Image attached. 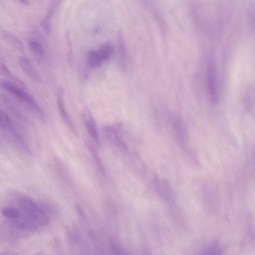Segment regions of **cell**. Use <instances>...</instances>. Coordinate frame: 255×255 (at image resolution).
<instances>
[{
	"instance_id": "cell-23",
	"label": "cell",
	"mask_w": 255,
	"mask_h": 255,
	"mask_svg": "<svg viewBox=\"0 0 255 255\" xmlns=\"http://www.w3.org/2000/svg\"><path fill=\"white\" fill-rule=\"evenodd\" d=\"M21 2H22L24 4L28 5V1L26 0H22Z\"/></svg>"
},
{
	"instance_id": "cell-22",
	"label": "cell",
	"mask_w": 255,
	"mask_h": 255,
	"mask_svg": "<svg viewBox=\"0 0 255 255\" xmlns=\"http://www.w3.org/2000/svg\"><path fill=\"white\" fill-rule=\"evenodd\" d=\"M0 255H16V254L11 252H5L0 253Z\"/></svg>"
},
{
	"instance_id": "cell-6",
	"label": "cell",
	"mask_w": 255,
	"mask_h": 255,
	"mask_svg": "<svg viewBox=\"0 0 255 255\" xmlns=\"http://www.w3.org/2000/svg\"><path fill=\"white\" fill-rule=\"evenodd\" d=\"M61 2L60 0L51 1L49 4L45 17L40 22V26L47 33H49L51 31L53 15L55 13Z\"/></svg>"
},
{
	"instance_id": "cell-24",
	"label": "cell",
	"mask_w": 255,
	"mask_h": 255,
	"mask_svg": "<svg viewBox=\"0 0 255 255\" xmlns=\"http://www.w3.org/2000/svg\"><path fill=\"white\" fill-rule=\"evenodd\" d=\"M39 255V254H37V255Z\"/></svg>"
},
{
	"instance_id": "cell-3",
	"label": "cell",
	"mask_w": 255,
	"mask_h": 255,
	"mask_svg": "<svg viewBox=\"0 0 255 255\" xmlns=\"http://www.w3.org/2000/svg\"><path fill=\"white\" fill-rule=\"evenodd\" d=\"M207 83L210 99L212 103H215L218 100V96L216 69L213 61H210L208 65Z\"/></svg>"
},
{
	"instance_id": "cell-17",
	"label": "cell",
	"mask_w": 255,
	"mask_h": 255,
	"mask_svg": "<svg viewBox=\"0 0 255 255\" xmlns=\"http://www.w3.org/2000/svg\"><path fill=\"white\" fill-rule=\"evenodd\" d=\"M0 128L3 129L13 128V124L9 116L0 110Z\"/></svg>"
},
{
	"instance_id": "cell-18",
	"label": "cell",
	"mask_w": 255,
	"mask_h": 255,
	"mask_svg": "<svg viewBox=\"0 0 255 255\" xmlns=\"http://www.w3.org/2000/svg\"><path fill=\"white\" fill-rule=\"evenodd\" d=\"M1 213L4 216L11 219H15L20 216L19 210L12 207H3Z\"/></svg>"
},
{
	"instance_id": "cell-5",
	"label": "cell",
	"mask_w": 255,
	"mask_h": 255,
	"mask_svg": "<svg viewBox=\"0 0 255 255\" xmlns=\"http://www.w3.org/2000/svg\"><path fill=\"white\" fill-rule=\"evenodd\" d=\"M104 132L107 138L116 146L124 151H127L128 147L117 129L111 126H106L103 128Z\"/></svg>"
},
{
	"instance_id": "cell-13",
	"label": "cell",
	"mask_w": 255,
	"mask_h": 255,
	"mask_svg": "<svg viewBox=\"0 0 255 255\" xmlns=\"http://www.w3.org/2000/svg\"><path fill=\"white\" fill-rule=\"evenodd\" d=\"M118 47L120 55V63L122 68H125L126 59V48L125 41L122 34L119 32L118 35Z\"/></svg>"
},
{
	"instance_id": "cell-16",
	"label": "cell",
	"mask_w": 255,
	"mask_h": 255,
	"mask_svg": "<svg viewBox=\"0 0 255 255\" xmlns=\"http://www.w3.org/2000/svg\"><path fill=\"white\" fill-rule=\"evenodd\" d=\"M87 61L88 65L92 68L99 67L102 62L97 51L94 50H90L88 51Z\"/></svg>"
},
{
	"instance_id": "cell-20",
	"label": "cell",
	"mask_w": 255,
	"mask_h": 255,
	"mask_svg": "<svg viewBox=\"0 0 255 255\" xmlns=\"http://www.w3.org/2000/svg\"><path fill=\"white\" fill-rule=\"evenodd\" d=\"M112 250L114 255H132L124 247L117 244L112 245Z\"/></svg>"
},
{
	"instance_id": "cell-15",
	"label": "cell",
	"mask_w": 255,
	"mask_h": 255,
	"mask_svg": "<svg viewBox=\"0 0 255 255\" xmlns=\"http://www.w3.org/2000/svg\"><path fill=\"white\" fill-rule=\"evenodd\" d=\"M29 49L36 59H40L44 54V51L42 45L38 42L35 41H31L28 43Z\"/></svg>"
},
{
	"instance_id": "cell-19",
	"label": "cell",
	"mask_w": 255,
	"mask_h": 255,
	"mask_svg": "<svg viewBox=\"0 0 255 255\" xmlns=\"http://www.w3.org/2000/svg\"><path fill=\"white\" fill-rule=\"evenodd\" d=\"M200 255H223L221 249L217 245L207 247Z\"/></svg>"
},
{
	"instance_id": "cell-2",
	"label": "cell",
	"mask_w": 255,
	"mask_h": 255,
	"mask_svg": "<svg viewBox=\"0 0 255 255\" xmlns=\"http://www.w3.org/2000/svg\"><path fill=\"white\" fill-rule=\"evenodd\" d=\"M0 86L4 90L14 96L16 99L24 103L32 110L36 112L41 117L43 116L42 111L37 105L33 97L16 85L7 81H2L0 83Z\"/></svg>"
},
{
	"instance_id": "cell-12",
	"label": "cell",
	"mask_w": 255,
	"mask_h": 255,
	"mask_svg": "<svg viewBox=\"0 0 255 255\" xmlns=\"http://www.w3.org/2000/svg\"><path fill=\"white\" fill-rule=\"evenodd\" d=\"M114 48L110 42H105L99 47L97 52L102 61L109 60L114 53Z\"/></svg>"
},
{
	"instance_id": "cell-11",
	"label": "cell",
	"mask_w": 255,
	"mask_h": 255,
	"mask_svg": "<svg viewBox=\"0 0 255 255\" xmlns=\"http://www.w3.org/2000/svg\"><path fill=\"white\" fill-rule=\"evenodd\" d=\"M1 36L4 41L13 46L15 49L21 51L23 50V45L22 43L15 36L8 32L3 31L1 33Z\"/></svg>"
},
{
	"instance_id": "cell-8",
	"label": "cell",
	"mask_w": 255,
	"mask_h": 255,
	"mask_svg": "<svg viewBox=\"0 0 255 255\" xmlns=\"http://www.w3.org/2000/svg\"><path fill=\"white\" fill-rule=\"evenodd\" d=\"M57 100L58 107L61 116L66 124L69 126L71 130H73V132L76 133L77 131L74 125L69 118L65 108L63 98V90L62 88L60 87L57 90Z\"/></svg>"
},
{
	"instance_id": "cell-10",
	"label": "cell",
	"mask_w": 255,
	"mask_h": 255,
	"mask_svg": "<svg viewBox=\"0 0 255 255\" xmlns=\"http://www.w3.org/2000/svg\"><path fill=\"white\" fill-rule=\"evenodd\" d=\"M0 75L3 76L7 79L10 80V82L16 85L22 89H26L25 84L16 76H15L9 68L4 64H0Z\"/></svg>"
},
{
	"instance_id": "cell-4",
	"label": "cell",
	"mask_w": 255,
	"mask_h": 255,
	"mask_svg": "<svg viewBox=\"0 0 255 255\" xmlns=\"http://www.w3.org/2000/svg\"><path fill=\"white\" fill-rule=\"evenodd\" d=\"M83 119L85 128L95 143L99 145V137L97 125L91 111L86 107L83 111Z\"/></svg>"
},
{
	"instance_id": "cell-21",
	"label": "cell",
	"mask_w": 255,
	"mask_h": 255,
	"mask_svg": "<svg viewBox=\"0 0 255 255\" xmlns=\"http://www.w3.org/2000/svg\"><path fill=\"white\" fill-rule=\"evenodd\" d=\"M254 11H255V6L254 3H252L251 5L250 9L249 10V17L250 21V24L251 27H254Z\"/></svg>"
},
{
	"instance_id": "cell-7",
	"label": "cell",
	"mask_w": 255,
	"mask_h": 255,
	"mask_svg": "<svg viewBox=\"0 0 255 255\" xmlns=\"http://www.w3.org/2000/svg\"><path fill=\"white\" fill-rule=\"evenodd\" d=\"M18 63L21 69L31 78L39 82H42L43 79L41 75L28 58L24 56L20 57L18 59Z\"/></svg>"
},
{
	"instance_id": "cell-1",
	"label": "cell",
	"mask_w": 255,
	"mask_h": 255,
	"mask_svg": "<svg viewBox=\"0 0 255 255\" xmlns=\"http://www.w3.org/2000/svg\"><path fill=\"white\" fill-rule=\"evenodd\" d=\"M18 204L28 217L36 224L44 226L48 223L49 219L45 212L28 198H19Z\"/></svg>"
},
{
	"instance_id": "cell-14",
	"label": "cell",
	"mask_w": 255,
	"mask_h": 255,
	"mask_svg": "<svg viewBox=\"0 0 255 255\" xmlns=\"http://www.w3.org/2000/svg\"><path fill=\"white\" fill-rule=\"evenodd\" d=\"M86 144L88 150L91 153V154L94 159V160L95 161V162L99 168V170L102 174H105V168L102 163L100 158L98 154L97 153V152L95 147L93 146V144L89 141H86Z\"/></svg>"
},
{
	"instance_id": "cell-9",
	"label": "cell",
	"mask_w": 255,
	"mask_h": 255,
	"mask_svg": "<svg viewBox=\"0 0 255 255\" xmlns=\"http://www.w3.org/2000/svg\"><path fill=\"white\" fill-rule=\"evenodd\" d=\"M12 129H7L5 132L6 138L17 148L24 150L27 153L30 152L27 144L23 138Z\"/></svg>"
}]
</instances>
